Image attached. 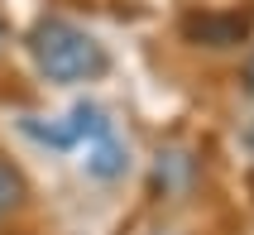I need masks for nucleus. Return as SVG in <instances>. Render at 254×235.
Masks as SVG:
<instances>
[{
  "instance_id": "f257e3e1",
  "label": "nucleus",
  "mask_w": 254,
  "mask_h": 235,
  "mask_svg": "<svg viewBox=\"0 0 254 235\" xmlns=\"http://www.w3.org/2000/svg\"><path fill=\"white\" fill-rule=\"evenodd\" d=\"M29 53L48 82H91L106 72V48L67 19H39L29 29Z\"/></svg>"
},
{
  "instance_id": "f03ea898",
  "label": "nucleus",
  "mask_w": 254,
  "mask_h": 235,
  "mask_svg": "<svg viewBox=\"0 0 254 235\" xmlns=\"http://www.w3.org/2000/svg\"><path fill=\"white\" fill-rule=\"evenodd\" d=\"M125 144H120V139H115V130H106V135H96V139H86V168H91V173H96V178H120V173H125Z\"/></svg>"
},
{
  "instance_id": "7ed1b4c3",
  "label": "nucleus",
  "mask_w": 254,
  "mask_h": 235,
  "mask_svg": "<svg viewBox=\"0 0 254 235\" xmlns=\"http://www.w3.org/2000/svg\"><path fill=\"white\" fill-rule=\"evenodd\" d=\"M24 202H29V182H24V173L0 154V226L5 221H14L19 211H24Z\"/></svg>"
},
{
  "instance_id": "20e7f679",
  "label": "nucleus",
  "mask_w": 254,
  "mask_h": 235,
  "mask_svg": "<svg viewBox=\"0 0 254 235\" xmlns=\"http://www.w3.org/2000/svg\"><path fill=\"white\" fill-rule=\"evenodd\" d=\"M187 39H201V43H211V48H221V43H235L245 34V19H211V14H192V19H187Z\"/></svg>"
},
{
  "instance_id": "39448f33",
  "label": "nucleus",
  "mask_w": 254,
  "mask_h": 235,
  "mask_svg": "<svg viewBox=\"0 0 254 235\" xmlns=\"http://www.w3.org/2000/svg\"><path fill=\"white\" fill-rule=\"evenodd\" d=\"M245 91H250V96H254V58H250V63H245Z\"/></svg>"
},
{
  "instance_id": "423d86ee",
  "label": "nucleus",
  "mask_w": 254,
  "mask_h": 235,
  "mask_svg": "<svg viewBox=\"0 0 254 235\" xmlns=\"http://www.w3.org/2000/svg\"><path fill=\"white\" fill-rule=\"evenodd\" d=\"M0 39H5V29H0Z\"/></svg>"
}]
</instances>
